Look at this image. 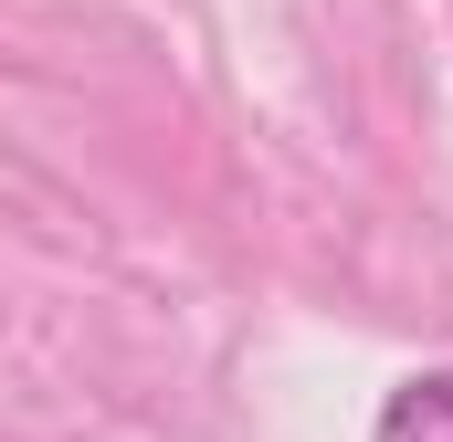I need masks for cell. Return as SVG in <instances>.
<instances>
[{
  "mask_svg": "<svg viewBox=\"0 0 453 442\" xmlns=\"http://www.w3.org/2000/svg\"><path fill=\"white\" fill-rule=\"evenodd\" d=\"M380 442H453V369H422L380 400Z\"/></svg>",
  "mask_w": 453,
  "mask_h": 442,
  "instance_id": "cell-1",
  "label": "cell"
}]
</instances>
